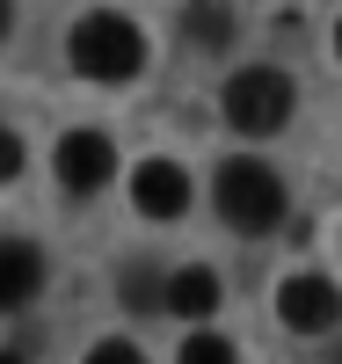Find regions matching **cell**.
<instances>
[{
	"label": "cell",
	"instance_id": "cell-1",
	"mask_svg": "<svg viewBox=\"0 0 342 364\" xmlns=\"http://www.w3.org/2000/svg\"><path fill=\"white\" fill-rule=\"evenodd\" d=\"M219 219L233 233H277L284 226V182L262 161H226L219 168Z\"/></svg>",
	"mask_w": 342,
	"mask_h": 364
},
{
	"label": "cell",
	"instance_id": "cell-3",
	"mask_svg": "<svg viewBox=\"0 0 342 364\" xmlns=\"http://www.w3.org/2000/svg\"><path fill=\"white\" fill-rule=\"evenodd\" d=\"M292 102H299V87H292V73H277V66H247V73L226 80V124L233 132H255V139L284 132Z\"/></svg>",
	"mask_w": 342,
	"mask_h": 364
},
{
	"label": "cell",
	"instance_id": "cell-14",
	"mask_svg": "<svg viewBox=\"0 0 342 364\" xmlns=\"http://www.w3.org/2000/svg\"><path fill=\"white\" fill-rule=\"evenodd\" d=\"M328 364H342V343H335V350H328Z\"/></svg>",
	"mask_w": 342,
	"mask_h": 364
},
{
	"label": "cell",
	"instance_id": "cell-16",
	"mask_svg": "<svg viewBox=\"0 0 342 364\" xmlns=\"http://www.w3.org/2000/svg\"><path fill=\"white\" fill-rule=\"evenodd\" d=\"M335 51H342V29H335Z\"/></svg>",
	"mask_w": 342,
	"mask_h": 364
},
{
	"label": "cell",
	"instance_id": "cell-6",
	"mask_svg": "<svg viewBox=\"0 0 342 364\" xmlns=\"http://www.w3.org/2000/svg\"><path fill=\"white\" fill-rule=\"evenodd\" d=\"M132 204L146 219H175V211H190V175L175 161H139L132 168Z\"/></svg>",
	"mask_w": 342,
	"mask_h": 364
},
{
	"label": "cell",
	"instance_id": "cell-13",
	"mask_svg": "<svg viewBox=\"0 0 342 364\" xmlns=\"http://www.w3.org/2000/svg\"><path fill=\"white\" fill-rule=\"evenodd\" d=\"M8 175H22V139L0 124V182H8Z\"/></svg>",
	"mask_w": 342,
	"mask_h": 364
},
{
	"label": "cell",
	"instance_id": "cell-2",
	"mask_svg": "<svg viewBox=\"0 0 342 364\" xmlns=\"http://www.w3.org/2000/svg\"><path fill=\"white\" fill-rule=\"evenodd\" d=\"M66 51H73V73H87V80H132L146 66V37L124 15H87L66 37Z\"/></svg>",
	"mask_w": 342,
	"mask_h": 364
},
{
	"label": "cell",
	"instance_id": "cell-11",
	"mask_svg": "<svg viewBox=\"0 0 342 364\" xmlns=\"http://www.w3.org/2000/svg\"><path fill=\"white\" fill-rule=\"evenodd\" d=\"M175 364H240V357H233L226 336H190V343L175 350Z\"/></svg>",
	"mask_w": 342,
	"mask_h": 364
},
{
	"label": "cell",
	"instance_id": "cell-5",
	"mask_svg": "<svg viewBox=\"0 0 342 364\" xmlns=\"http://www.w3.org/2000/svg\"><path fill=\"white\" fill-rule=\"evenodd\" d=\"M51 168H58V182H66L73 197H87V190H102V182L117 175V146H109L102 132H66Z\"/></svg>",
	"mask_w": 342,
	"mask_h": 364
},
{
	"label": "cell",
	"instance_id": "cell-17",
	"mask_svg": "<svg viewBox=\"0 0 342 364\" xmlns=\"http://www.w3.org/2000/svg\"><path fill=\"white\" fill-rule=\"evenodd\" d=\"M0 364H15V357H0Z\"/></svg>",
	"mask_w": 342,
	"mask_h": 364
},
{
	"label": "cell",
	"instance_id": "cell-7",
	"mask_svg": "<svg viewBox=\"0 0 342 364\" xmlns=\"http://www.w3.org/2000/svg\"><path fill=\"white\" fill-rule=\"evenodd\" d=\"M37 284H44V255L29 248V240H0V314L29 306Z\"/></svg>",
	"mask_w": 342,
	"mask_h": 364
},
{
	"label": "cell",
	"instance_id": "cell-4",
	"mask_svg": "<svg viewBox=\"0 0 342 364\" xmlns=\"http://www.w3.org/2000/svg\"><path fill=\"white\" fill-rule=\"evenodd\" d=\"M277 314H284L292 336H328V328L342 321V291L328 277H284V291H277Z\"/></svg>",
	"mask_w": 342,
	"mask_h": 364
},
{
	"label": "cell",
	"instance_id": "cell-10",
	"mask_svg": "<svg viewBox=\"0 0 342 364\" xmlns=\"http://www.w3.org/2000/svg\"><path fill=\"white\" fill-rule=\"evenodd\" d=\"M124 306H132V314H153V306H168V284L153 277V262H132V269H124Z\"/></svg>",
	"mask_w": 342,
	"mask_h": 364
},
{
	"label": "cell",
	"instance_id": "cell-12",
	"mask_svg": "<svg viewBox=\"0 0 342 364\" xmlns=\"http://www.w3.org/2000/svg\"><path fill=\"white\" fill-rule=\"evenodd\" d=\"M87 364H146L132 343H95V350H87Z\"/></svg>",
	"mask_w": 342,
	"mask_h": 364
},
{
	"label": "cell",
	"instance_id": "cell-15",
	"mask_svg": "<svg viewBox=\"0 0 342 364\" xmlns=\"http://www.w3.org/2000/svg\"><path fill=\"white\" fill-rule=\"evenodd\" d=\"M0 29H8V0H0Z\"/></svg>",
	"mask_w": 342,
	"mask_h": 364
},
{
	"label": "cell",
	"instance_id": "cell-9",
	"mask_svg": "<svg viewBox=\"0 0 342 364\" xmlns=\"http://www.w3.org/2000/svg\"><path fill=\"white\" fill-rule=\"evenodd\" d=\"M182 37H197L204 51H219L233 37V15H226V0H190L182 8Z\"/></svg>",
	"mask_w": 342,
	"mask_h": 364
},
{
	"label": "cell",
	"instance_id": "cell-8",
	"mask_svg": "<svg viewBox=\"0 0 342 364\" xmlns=\"http://www.w3.org/2000/svg\"><path fill=\"white\" fill-rule=\"evenodd\" d=\"M211 306H219V277H211V269H175V277H168V314L204 321Z\"/></svg>",
	"mask_w": 342,
	"mask_h": 364
}]
</instances>
